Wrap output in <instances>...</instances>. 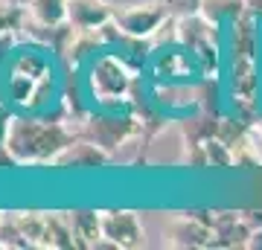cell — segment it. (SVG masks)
Instances as JSON below:
<instances>
[{
    "instance_id": "cell-1",
    "label": "cell",
    "mask_w": 262,
    "mask_h": 250,
    "mask_svg": "<svg viewBox=\"0 0 262 250\" xmlns=\"http://www.w3.org/2000/svg\"><path fill=\"white\" fill-rule=\"evenodd\" d=\"M79 137V128L67 120H38V117H15L6 134L9 148L20 166H53V160Z\"/></svg>"
},
{
    "instance_id": "cell-2",
    "label": "cell",
    "mask_w": 262,
    "mask_h": 250,
    "mask_svg": "<svg viewBox=\"0 0 262 250\" xmlns=\"http://www.w3.org/2000/svg\"><path fill=\"white\" fill-rule=\"evenodd\" d=\"M175 38H178L184 50L192 53V58L198 61V70H204L207 76L215 70L219 61V24H213L210 18H204L201 12H189V15H178L175 18Z\"/></svg>"
},
{
    "instance_id": "cell-3",
    "label": "cell",
    "mask_w": 262,
    "mask_h": 250,
    "mask_svg": "<svg viewBox=\"0 0 262 250\" xmlns=\"http://www.w3.org/2000/svg\"><path fill=\"white\" fill-rule=\"evenodd\" d=\"M82 122L84 125L79 128V137L94 140L96 146H102L111 154H117L137 134H143V122L134 113H88Z\"/></svg>"
},
{
    "instance_id": "cell-4",
    "label": "cell",
    "mask_w": 262,
    "mask_h": 250,
    "mask_svg": "<svg viewBox=\"0 0 262 250\" xmlns=\"http://www.w3.org/2000/svg\"><path fill=\"white\" fill-rule=\"evenodd\" d=\"M91 87H94V96L99 102H108V99H128L134 87H137V79L128 70L125 58L120 56H102L94 64V73H91Z\"/></svg>"
},
{
    "instance_id": "cell-5",
    "label": "cell",
    "mask_w": 262,
    "mask_h": 250,
    "mask_svg": "<svg viewBox=\"0 0 262 250\" xmlns=\"http://www.w3.org/2000/svg\"><path fill=\"white\" fill-rule=\"evenodd\" d=\"M169 20L163 3H137V6H114V24L122 35L131 38H151Z\"/></svg>"
},
{
    "instance_id": "cell-6",
    "label": "cell",
    "mask_w": 262,
    "mask_h": 250,
    "mask_svg": "<svg viewBox=\"0 0 262 250\" xmlns=\"http://www.w3.org/2000/svg\"><path fill=\"white\" fill-rule=\"evenodd\" d=\"M102 239H108L114 247H120V250L143 247L146 244V230L140 224V215L134 210H105Z\"/></svg>"
},
{
    "instance_id": "cell-7",
    "label": "cell",
    "mask_w": 262,
    "mask_h": 250,
    "mask_svg": "<svg viewBox=\"0 0 262 250\" xmlns=\"http://www.w3.org/2000/svg\"><path fill=\"white\" fill-rule=\"evenodd\" d=\"M166 239L172 247H210L213 244V224L201 213H187L169 224Z\"/></svg>"
},
{
    "instance_id": "cell-8",
    "label": "cell",
    "mask_w": 262,
    "mask_h": 250,
    "mask_svg": "<svg viewBox=\"0 0 262 250\" xmlns=\"http://www.w3.org/2000/svg\"><path fill=\"white\" fill-rule=\"evenodd\" d=\"M114 163V154L111 151H105L102 146H96L94 140L88 137H76L70 146L53 160V166L56 169H102Z\"/></svg>"
},
{
    "instance_id": "cell-9",
    "label": "cell",
    "mask_w": 262,
    "mask_h": 250,
    "mask_svg": "<svg viewBox=\"0 0 262 250\" xmlns=\"http://www.w3.org/2000/svg\"><path fill=\"white\" fill-rule=\"evenodd\" d=\"M114 20L108 0H67V24L73 29H102Z\"/></svg>"
},
{
    "instance_id": "cell-10",
    "label": "cell",
    "mask_w": 262,
    "mask_h": 250,
    "mask_svg": "<svg viewBox=\"0 0 262 250\" xmlns=\"http://www.w3.org/2000/svg\"><path fill=\"white\" fill-rule=\"evenodd\" d=\"M213 247H245L251 236V224L242 213H213Z\"/></svg>"
},
{
    "instance_id": "cell-11",
    "label": "cell",
    "mask_w": 262,
    "mask_h": 250,
    "mask_svg": "<svg viewBox=\"0 0 262 250\" xmlns=\"http://www.w3.org/2000/svg\"><path fill=\"white\" fill-rule=\"evenodd\" d=\"M70 224H73V233L79 236L82 247H96V241L102 239V213L96 210H73L67 213Z\"/></svg>"
},
{
    "instance_id": "cell-12",
    "label": "cell",
    "mask_w": 262,
    "mask_h": 250,
    "mask_svg": "<svg viewBox=\"0 0 262 250\" xmlns=\"http://www.w3.org/2000/svg\"><path fill=\"white\" fill-rule=\"evenodd\" d=\"M27 15L41 27H64L67 0H27Z\"/></svg>"
},
{
    "instance_id": "cell-13",
    "label": "cell",
    "mask_w": 262,
    "mask_h": 250,
    "mask_svg": "<svg viewBox=\"0 0 262 250\" xmlns=\"http://www.w3.org/2000/svg\"><path fill=\"white\" fill-rule=\"evenodd\" d=\"M198 12L210 18L213 24H225L245 15V0H198Z\"/></svg>"
},
{
    "instance_id": "cell-14",
    "label": "cell",
    "mask_w": 262,
    "mask_h": 250,
    "mask_svg": "<svg viewBox=\"0 0 262 250\" xmlns=\"http://www.w3.org/2000/svg\"><path fill=\"white\" fill-rule=\"evenodd\" d=\"M0 247L3 250H9V247H18L29 250L27 244V236H24V230H20V224H18V215L15 213H0Z\"/></svg>"
},
{
    "instance_id": "cell-15",
    "label": "cell",
    "mask_w": 262,
    "mask_h": 250,
    "mask_svg": "<svg viewBox=\"0 0 262 250\" xmlns=\"http://www.w3.org/2000/svg\"><path fill=\"white\" fill-rule=\"evenodd\" d=\"M24 20H27V6L12 3V0H0V38L20 32Z\"/></svg>"
},
{
    "instance_id": "cell-16",
    "label": "cell",
    "mask_w": 262,
    "mask_h": 250,
    "mask_svg": "<svg viewBox=\"0 0 262 250\" xmlns=\"http://www.w3.org/2000/svg\"><path fill=\"white\" fill-rule=\"evenodd\" d=\"M158 3H163L166 6L169 15H189V12H198V0H158Z\"/></svg>"
},
{
    "instance_id": "cell-17",
    "label": "cell",
    "mask_w": 262,
    "mask_h": 250,
    "mask_svg": "<svg viewBox=\"0 0 262 250\" xmlns=\"http://www.w3.org/2000/svg\"><path fill=\"white\" fill-rule=\"evenodd\" d=\"M12 111H9V105L0 99V143H6V134H9V125H12Z\"/></svg>"
},
{
    "instance_id": "cell-18",
    "label": "cell",
    "mask_w": 262,
    "mask_h": 250,
    "mask_svg": "<svg viewBox=\"0 0 262 250\" xmlns=\"http://www.w3.org/2000/svg\"><path fill=\"white\" fill-rule=\"evenodd\" d=\"M20 166L18 160H15V154H12L9 148H6V143H0V169H15Z\"/></svg>"
},
{
    "instance_id": "cell-19",
    "label": "cell",
    "mask_w": 262,
    "mask_h": 250,
    "mask_svg": "<svg viewBox=\"0 0 262 250\" xmlns=\"http://www.w3.org/2000/svg\"><path fill=\"white\" fill-rule=\"evenodd\" d=\"M245 247H251V250L262 247V227H253L251 236H248V244H245Z\"/></svg>"
},
{
    "instance_id": "cell-20",
    "label": "cell",
    "mask_w": 262,
    "mask_h": 250,
    "mask_svg": "<svg viewBox=\"0 0 262 250\" xmlns=\"http://www.w3.org/2000/svg\"><path fill=\"white\" fill-rule=\"evenodd\" d=\"M245 12L253 18H262V0H245Z\"/></svg>"
},
{
    "instance_id": "cell-21",
    "label": "cell",
    "mask_w": 262,
    "mask_h": 250,
    "mask_svg": "<svg viewBox=\"0 0 262 250\" xmlns=\"http://www.w3.org/2000/svg\"><path fill=\"white\" fill-rule=\"evenodd\" d=\"M253 128H256V134H259V140H262V120H256V125H253Z\"/></svg>"
}]
</instances>
